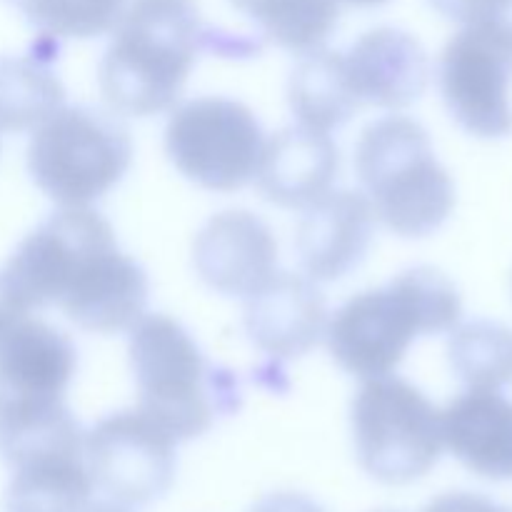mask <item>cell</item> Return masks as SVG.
<instances>
[{"instance_id": "6da1fadb", "label": "cell", "mask_w": 512, "mask_h": 512, "mask_svg": "<svg viewBox=\"0 0 512 512\" xmlns=\"http://www.w3.org/2000/svg\"><path fill=\"white\" fill-rule=\"evenodd\" d=\"M23 313L60 308L90 333L130 330L145 315L148 273L118 248L108 220L63 208L40 223L0 270Z\"/></svg>"}, {"instance_id": "7a4b0ae2", "label": "cell", "mask_w": 512, "mask_h": 512, "mask_svg": "<svg viewBox=\"0 0 512 512\" xmlns=\"http://www.w3.org/2000/svg\"><path fill=\"white\" fill-rule=\"evenodd\" d=\"M205 48H215V38L193 0H135L100 60L103 100L120 115L165 113Z\"/></svg>"}, {"instance_id": "3957f363", "label": "cell", "mask_w": 512, "mask_h": 512, "mask_svg": "<svg viewBox=\"0 0 512 512\" xmlns=\"http://www.w3.org/2000/svg\"><path fill=\"white\" fill-rule=\"evenodd\" d=\"M463 315L453 280L430 265L403 270L385 288L353 295L328 320L325 340L335 363L370 380L393 375L420 335L450 333Z\"/></svg>"}, {"instance_id": "277c9868", "label": "cell", "mask_w": 512, "mask_h": 512, "mask_svg": "<svg viewBox=\"0 0 512 512\" xmlns=\"http://www.w3.org/2000/svg\"><path fill=\"white\" fill-rule=\"evenodd\" d=\"M355 173L375 218L400 238H428L455 208V183L430 135L408 115H385L360 133Z\"/></svg>"}, {"instance_id": "5b68a950", "label": "cell", "mask_w": 512, "mask_h": 512, "mask_svg": "<svg viewBox=\"0 0 512 512\" xmlns=\"http://www.w3.org/2000/svg\"><path fill=\"white\" fill-rule=\"evenodd\" d=\"M128 355L138 408L175 443L200 438L235 408L228 373L210 363L193 335L168 315H143L130 328Z\"/></svg>"}, {"instance_id": "8992f818", "label": "cell", "mask_w": 512, "mask_h": 512, "mask_svg": "<svg viewBox=\"0 0 512 512\" xmlns=\"http://www.w3.org/2000/svg\"><path fill=\"white\" fill-rule=\"evenodd\" d=\"M133 160L128 128L113 113L73 105L33 130L28 170L35 185L63 208H88L125 178Z\"/></svg>"}, {"instance_id": "52a82bcc", "label": "cell", "mask_w": 512, "mask_h": 512, "mask_svg": "<svg viewBox=\"0 0 512 512\" xmlns=\"http://www.w3.org/2000/svg\"><path fill=\"white\" fill-rule=\"evenodd\" d=\"M350 425L360 468L385 485L425 478L445 448L443 410L398 375L365 380L350 408Z\"/></svg>"}, {"instance_id": "ba28073f", "label": "cell", "mask_w": 512, "mask_h": 512, "mask_svg": "<svg viewBox=\"0 0 512 512\" xmlns=\"http://www.w3.org/2000/svg\"><path fill=\"white\" fill-rule=\"evenodd\" d=\"M265 133L248 105L195 98L173 110L165 128L168 158L190 183L215 193L245 188L258 173Z\"/></svg>"}, {"instance_id": "9c48e42d", "label": "cell", "mask_w": 512, "mask_h": 512, "mask_svg": "<svg viewBox=\"0 0 512 512\" xmlns=\"http://www.w3.org/2000/svg\"><path fill=\"white\" fill-rule=\"evenodd\" d=\"M83 450L93 490L125 508L155 503L175 480V440L140 408L100 420Z\"/></svg>"}, {"instance_id": "30bf717a", "label": "cell", "mask_w": 512, "mask_h": 512, "mask_svg": "<svg viewBox=\"0 0 512 512\" xmlns=\"http://www.w3.org/2000/svg\"><path fill=\"white\" fill-rule=\"evenodd\" d=\"M440 93L465 133L483 140L512 135V48L483 25H463L440 55Z\"/></svg>"}, {"instance_id": "8fae6325", "label": "cell", "mask_w": 512, "mask_h": 512, "mask_svg": "<svg viewBox=\"0 0 512 512\" xmlns=\"http://www.w3.org/2000/svg\"><path fill=\"white\" fill-rule=\"evenodd\" d=\"M78 350L43 320L23 318L0 335V430L63 408Z\"/></svg>"}, {"instance_id": "7c38bea8", "label": "cell", "mask_w": 512, "mask_h": 512, "mask_svg": "<svg viewBox=\"0 0 512 512\" xmlns=\"http://www.w3.org/2000/svg\"><path fill=\"white\" fill-rule=\"evenodd\" d=\"M193 265L210 290L248 298L278 273V243L255 213L225 210L195 235Z\"/></svg>"}, {"instance_id": "4fadbf2b", "label": "cell", "mask_w": 512, "mask_h": 512, "mask_svg": "<svg viewBox=\"0 0 512 512\" xmlns=\"http://www.w3.org/2000/svg\"><path fill=\"white\" fill-rule=\"evenodd\" d=\"M375 210L360 190H330L298 223L295 253L315 283H335L360 268L375 235Z\"/></svg>"}, {"instance_id": "5bb4252c", "label": "cell", "mask_w": 512, "mask_h": 512, "mask_svg": "<svg viewBox=\"0 0 512 512\" xmlns=\"http://www.w3.org/2000/svg\"><path fill=\"white\" fill-rule=\"evenodd\" d=\"M243 323L260 353L278 360L303 358L325 338L328 305L308 275L275 273L245 298Z\"/></svg>"}, {"instance_id": "9a60e30c", "label": "cell", "mask_w": 512, "mask_h": 512, "mask_svg": "<svg viewBox=\"0 0 512 512\" xmlns=\"http://www.w3.org/2000/svg\"><path fill=\"white\" fill-rule=\"evenodd\" d=\"M343 55L360 105L403 110L428 88V53L415 35L400 28L368 30Z\"/></svg>"}, {"instance_id": "2e32d148", "label": "cell", "mask_w": 512, "mask_h": 512, "mask_svg": "<svg viewBox=\"0 0 512 512\" xmlns=\"http://www.w3.org/2000/svg\"><path fill=\"white\" fill-rule=\"evenodd\" d=\"M338 173L340 150L330 133L293 125L265 140L255 178L268 203L305 210L333 190Z\"/></svg>"}, {"instance_id": "e0dca14e", "label": "cell", "mask_w": 512, "mask_h": 512, "mask_svg": "<svg viewBox=\"0 0 512 512\" xmlns=\"http://www.w3.org/2000/svg\"><path fill=\"white\" fill-rule=\"evenodd\" d=\"M443 443L488 480H512V400L500 390H468L443 410Z\"/></svg>"}, {"instance_id": "ac0fdd59", "label": "cell", "mask_w": 512, "mask_h": 512, "mask_svg": "<svg viewBox=\"0 0 512 512\" xmlns=\"http://www.w3.org/2000/svg\"><path fill=\"white\" fill-rule=\"evenodd\" d=\"M288 103L305 128L333 133L343 128L360 108L350 85L345 55L338 50L318 48L300 55L288 83Z\"/></svg>"}, {"instance_id": "d6986e66", "label": "cell", "mask_w": 512, "mask_h": 512, "mask_svg": "<svg viewBox=\"0 0 512 512\" xmlns=\"http://www.w3.org/2000/svg\"><path fill=\"white\" fill-rule=\"evenodd\" d=\"M63 103V83L43 60L0 55V133L35 130Z\"/></svg>"}, {"instance_id": "ffe728a7", "label": "cell", "mask_w": 512, "mask_h": 512, "mask_svg": "<svg viewBox=\"0 0 512 512\" xmlns=\"http://www.w3.org/2000/svg\"><path fill=\"white\" fill-rule=\"evenodd\" d=\"M268 40L290 53L323 48L338 25V0H230Z\"/></svg>"}, {"instance_id": "44dd1931", "label": "cell", "mask_w": 512, "mask_h": 512, "mask_svg": "<svg viewBox=\"0 0 512 512\" xmlns=\"http://www.w3.org/2000/svg\"><path fill=\"white\" fill-rule=\"evenodd\" d=\"M448 360L468 390L508 388L512 385V330L495 320H470L453 328Z\"/></svg>"}, {"instance_id": "7402d4cb", "label": "cell", "mask_w": 512, "mask_h": 512, "mask_svg": "<svg viewBox=\"0 0 512 512\" xmlns=\"http://www.w3.org/2000/svg\"><path fill=\"white\" fill-rule=\"evenodd\" d=\"M38 33L55 40H88L110 33L125 0H8Z\"/></svg>"}, {"instance_id": "603a6c76", "label": "cell", "mask_w": 512, "mask_h": 512, "mask_svg": "<svg viewBox=\"0 0 512 512\" xmlns=\"http://www.w3.org/2000/svg\"><path fill=\"white\" fill-rule=\"evenodd\" d=\"M425 512H512L478 493H445L435 498Z\"/></svg>"}, {"instance_id": "cb8c5ba5", "label": "cell", "mask_w": 512, "mask_h": 512, "mask_svg": "<svg viewBox=\"0 0 512 512\" xmlns=\"http://www.w3.org/2000/svg\"><path fill=\"white\" fill-rule=\"evenodd\" d=\"M440 15L455 20L460 25H475L483 20L485 10L493 0H428Z\"/></svg>"}, {"instance_id": "d4e9b609", "label": "cell", "mask_w": 512, "mask_h": 512, "mask_svg": "<svg viewBox=\"0 0 512 512\" xmlns=\"http://www.w3.org/2000/svg\"><path fill=\"white\" fill-rule=\"evenodd\" d=\"M253 512H325L315 500L300 493H273L260 500Z\"/></svg>"}, {"instance_id": "484cf974", "label": "cell", "mask_w": 512, "mask_h": 512, "mask_svg": "<svg viewBox=\"0 0 512 512\" xmlns=\"http://www.w3.org/2000/svg\"><path fill=\"white\" fill-rule=\"evenodd\" d=\"M23 318H28V315L20 310V305L15 303V298L8 293V288L3 285V280H0V335H3L10 325L18 323V320H23Z\"/></svg>"}, {"instance_id": "4316f807", "label": "cell", "mask_w": 512, "mask_h": 512, "mask_svg": "<svg viewBox=\"0 0 512 512\" xmlns=\"http://www.w3.org/2000/svg\"><path fill=\"white\" fill-rule=\"evenodd\" d=\"M80 512H130V510L125 508V505L110 503L108 500V503H88Z\"/></svg>"}, {"instance_id": "83f0119b", "label": "cell", "mask_w": 512, "mask_h": 512, "mask_svg": "<svg viewBox=\"0 0 512 512\" xmlns=\"http://www.w3.org/2000/svg\"><path fill=\"white\" fill-rule=\"evenodd\" d=\"M338 3L355 5V8H378V5H385L388 0H338Z\"/></svg>"}, {"instance_id": "f1b7e54d", "label": "cell", "mask_w": 512, "mask_h": 512, "mask_svg": "<svg viewBox=\"0 0 512 512\" xmlns=\"http://www.w3.org/2000/svg\"><path fill=\"white\" fill-rule=\"evenodd\" d=\"M378 512H395V510H378Z\"/></svg>"}]
</instances>
